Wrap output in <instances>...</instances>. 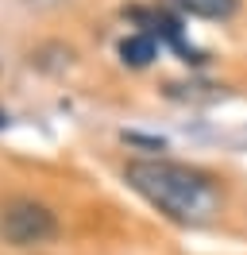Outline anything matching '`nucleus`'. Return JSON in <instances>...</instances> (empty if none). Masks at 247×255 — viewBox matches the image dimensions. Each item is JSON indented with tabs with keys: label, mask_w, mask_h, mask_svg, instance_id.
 <instances>
[{
	"label": "nucleus",
	"mask_w": 247,
	"mask_h": 255,
	"mask_svg": "<svg viewBox=\"0 0 247 255\" xmlns=\"http://www.w3.org/2000/svg\"><path fill=\"white\" fill-rule=\"evenodd\" d=\"M0 128H8V116H4V112H0Z\"/></svg>",
	"instance_id": "423d86ee"
},
{
	"label": "nucleus",
	"mask_w": 247,
	"mask_h": 255,
	"mask_svg": "<svg viewBox=\"0 0 247 255\" xmlns=\"http://www.w3.org/2000/svg\"><path fill=\"white\" fill-rule=\"evenodd\" d=\"M127 186L154 205L162 217H170L174 224L185 228H201L213 224L224 209V193L209 174H201L185 162H170V159H135L127 162Z\"/></svg>",
	"instance_id": "f257e3e1"
},
{
	"label": "nucleus",
	"mask_w": 247,
	"mask_h": 255,
	"mask_svg": "<svg viewBox=\"0 0 247 255\" xmlns=\"http://www.w3.org/2000/svg\"><path fill=\"white\" fill-rule=\"evenodd\" d=\"M0 236L12 248H39L58 236V217L39 201H12L0 213Z\"/></svg>",
	"instance_id": "f03ea898"
},
{
	"label": "nucleus",
	"mask_w": 247,
	"mask_h": 255,
	"mask_svg": "<svg viewBox=\"0 0 247 255\" xmlns=\"http://www.w3.org/2000/svg\"><path fill=\"white\" fill-rule=\"evenodd\" d=\"M154 54H158V47H154L151 35H127L120 43V58L127 66H135V70H143V66L154 62Z\"/></svg>",
	"instance_id": "20e7f679"
},
{
	"label": "nucleus",
	"mask_w": 247,
	"mask_h": 255,
	"mask_svg": "<svg viewBox=\"0 0 247 255\" xmlns=\"http://www.w3.org/2000/svg\"><path fill=\"white\" fill-rule=\"evenodd\" d=\"M170 4H178L182 12L201 16V19H228L240 8V0H170Z\"/></svg>",
	"instance_id": "7ed1b4c3"
},
{
	"label": "nucleus",
	"mask_w": 247,
	"mask_h": 255,
	"mask_svg": "<svg viewBox=\"0 0 247 255\" xmlns=\"http://www.w3.org/2000/svg\"><path fill=\"white\" fill-rule=\"evenodd\" d=\"M124 143H135V147H147V151H162V139H151V135H139V131H124Z\"/></svg>",
	"instance_id": "39448f33"
}]
</instances>
